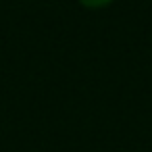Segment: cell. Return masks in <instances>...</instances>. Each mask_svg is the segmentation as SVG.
Here are the masks:
<instances>
[{
	"label": "cell",
	"instance_id": "1",
	"mask_svg": "<svg viewBox=\"0 0 152 152\" xmlns=\"http://www.w3.org/2000/svg\"><path fill=\"white\" fill-rule=\"evenodd\" d=\"M75 2L86 11H102V9H108L110 4H115L117 0H75Z\"/></svg>",
	"mask_w": 152,
	"mask_h": 152
}]
</instances>
